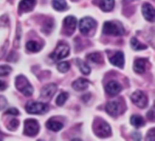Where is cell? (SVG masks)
Returning <instances> with one entry per match:
<instances>
[{"label": "cell", "mask_w": 155, "mask_h": 141, "mask_svg": "<svg viewBox=\"0 0 155 141\" xmlns=\"http://www.w3.org/2000/svg\"><path fill=\"white\" fill-rule=\"evenodd\" d=\"M102 33L104 35L123 36L125 33V30L121 23L106 21L103 25Z\"/></svg>", "instance_id": "obj_1"}, {"label": "cell", "mask_w": 155, "mask_h": 141, "mask_svg": "<svg viewBox=\"0 0 155 141\" xmlns=\"http://www.w3.org/2000/svg\"><path fill=\"white\" fill-rule=\"evenodd\" d=\"M15 87L25 96H31L33 93V88L24 75H18L15 79Z\"/></svg>", "instance_id": "obj_2"}, {"label": "cell", "mask_w": 155, "mask_h": 141, "mask_svg": "<svg viewBox=\"0 0 155 141\" xmlns=\"http://www.w3.org/2000/svg\"><path fill=\"white\" fill-rule=\"evenodd\" d=\"M26 111L29 114L34 115H43L48 112L49 107L48 104L42 102H36V101H29L26 104Z\"/></svg>", "instance_id": "obj_3"}, {"label": "cell", "mask_w": 155, "mask_h": 141, "mask_svg": "<svg viewBox=\"0 0 155 141\" xmlns=\"http://www.w3.org/2000/svg\"><path fill=\"white\" fill-rule=\"evenodd\" d=\"M39 125L35 119H28L24 121V133L29 137H34L39 133Z\"/></svg>", "instance_id": "obj_4"}, {"label": "cell", "mask_w": 155, "mask_h": 141, "mask_svg": "<svg viewBox=\"0 0 155 141\" xmlns=\"http://www.w3.org/2000/svg\"><path fill=\"white\" fill-rule=\"evenodd\" d=\"M70 54V48L68 45L64 43H60L55 48L54 52L51 53L49 57L54 61L60 60L64 57H68Z\"/></svg>", "instance_id": "obj_5"}, {"label": "cell", "mask_w": 155, "mask_h": 141, "mask_svg": "<svg viewBox=\"0 0 155 141\" xmlns=\"http://www.w3.org/2000/svg\"><path fill=\"white\" fill-rule=\"evenodd\" d=\"M131 100L133 104L141 109H145L148 106V98L142 91H136L131 95Z\"/></svg>", "instance_id": "obj_6"}, {"label": "cell", "mask_w": 155, "mask_h": 141, "mask_svg": "<svg viewBox=\"0 0 155 141\" xmlns=\"http://www.w3.org/2000/svg\"><path fill=\"white\" fill-rule=\"evenodd\" d=\"M96 26V22L93 18L90 17H86L80 21V33L83 35H88L89 32L95 28Z\"/></svg>", "instance_id": "obj_7"}, {"label": "cell", "mask_w": 155, "mask_h": 141, "mask_svg": "<svg viewBox=\"0 0 155 141\" xmlns=\"http://www.w3.org/2000/svg\"><path fill=\"white\" fill-rule=\"evenodd\" d=\"M95 133L98 137H107L111 134V128L107 122L101 120L95 125Z\"/></svg>", "instance_id": "obj_8"}, {"label": "cell", "mask_w": 155, "mask_h": 141, "mask_svg": "<svg viewBox=\"0 0 155 141\" xmlns=\"http://www.w3.org/2000/svg\"><path fill=\"white\" fill-rule=\"evenodd\" d=\"M105 91L107 95H109L110 96H116L122 91V86L118 82L110 81L106 85Z\"/></svg>", "instance_id": "obj_9"}, {"label": "cell", "mask_w": 155, "mask_h": 141, "mask_svg": "<svg viewBox=\"0 0 155 141\" xmlns=\"http://www.w3.org/2000/svg\"><path fill=\"white\" fill-rule=\"evenodd\" d=\"M57 85L54 83L52 84H48L47 85L44 86L41 91V98L44 99L50 100L54 94L57 91Z\"/></svg>", "instance_id": "obj_10"}, {"label": "cell", "mask_w": 155, "mask_h": 141, "mask_svg": "<svg viewBox=\"0 0 155 141\" xmlns=\"http://www.w3.org/2000/svg\"><path fill=\"white\" fill-rule=\"evenodd\" d=\"M77 18L74 16H68L64 20V27L68 35H71L74 33L77 27Z\"/></svg>", "instance_id": "obj_11"}, {"label": "cell", "mask_w": 155, "mask_h": 141, "mask_svg": "<svg viewBox=\"0 0 155 141\" xmlns=\"http://www.w3.org/2000/svg\"><path fill=\"white\" fill-rule=\"evenodd\" d=\"M105 110L107 114L113 117H116V116H119L120 113V105L117 101H110L107 104Z\"/></svg>", "instance_id": "obj_12"}, {"label": "cell", "mask_w": 155, "mask_h": 141, "mask_svg": "<svg viewBox=\"0 0 155 141\" xmlns=\"http://www.w3.org/2000/svg\"><path fill=\"white\" fill-rule=\"evenodd\" d=\"M142 14L147 21L153 22L154 21V8L149 3H144L142 8Z\"/></svg>", "instance_id": "obj_13"}, {"label": "cell", "mask_w": 155, "mask_h": 141, "mask_svg": "<svg viewBox=\"0 0 155 141\" xmlns=\"http://www.w3.org/2000/svg\"><path fill=\"white\" fill-rule=\"evenodd\" d=\"M36 5V0H21L19 3V11L21 13L31 11Z\"/></svg>", "instance_id": "obj_14"}, {"label": "cell", "mask_w": 155, "mask_h": 141, "mask_svg": "<svg viewBox=\"0 0 155 141\" xmlns=\"http://www.w3.org/2000/svg\"><path fill=\"white\" fill-rule=\"evenodd\" d=\"M110 62L115 66L123 68L125 63L124 60V54L122 51H117L113 57L110 58Z\"/></svg>", "instance_id": "obj_15"}, {"label": "cell", "mask_w": 155, "mask_h": 141, "mask_svg": "<svg viewBox=\"0 0 155 141\" xmlns=\"http://www.w3.org/2000/svg\"><path fill=\"white\" fill-rule=\"evenodd\" d=\"M89 80L86 79L80 78L76 80L75 82H74V83L72 84V87L74 90L77 91H82L86 90L89 87Z\"/></svg>", "instance_id": "obj_16"}, {"label": "cell", "mask_w": 155, "mask_h": 141, "mask_svg": "<svg viewBox=\"0 0 155 141\" xmlns=\"http://www.w3.org/2000/svg\"><path fill=\"white\" fill-rule=\"evenodd\" d=\"M147 60L143 58L136 59L133 64V69L137 73H143L146 69Z\"/></svg>", "instance_id": "obj_17"}, {"label": "cell", "mask_w": 155, "mask_h": 141, "mask_svg": "<svg viewBox=\"0 0 155 141\" xmlns=\"http://www.w3.org/2000/svg\"><path fill=\"white\" fill-rule=\"evenodd\" d=\"M64 125L61 122H58V121L52 120V119H50L46 123V128L48 129L51 130L53 131H59L60 130H61L63 128Z\"/></svg>", "instance_id": "obj_18"}, {"label": "cell", "mask_w": 155, "mask_h": 141, "mask_svg": "<svg viewBox=\"0 0 155 141\" xmlns=\"http://www.w3.org/2000/svg\"><path fill=\"white\" fill-rule=\"evenodd\" d=\"M130 123L136 128H139L141 127H143L145 125V122L143 118L139 115H133L131 116L130 119Z\"/></svg>", "instance_id": "obj_19"}, {"label": "cell", "mask_w": 155, "mask_h": 141, "mask_svg": "<svg viewBox=\"0 0 155 141\" xmlns=\"http://www.w3.org/2000/svg\"><path fill=\"white\" fill-rule=\"evenodd\" d=\"M114 7V0H101L100 8L103 11H110Z\"/></svg>", "instance_id": "obj_20"}, {"label": "cell", "mask_w": 155, "mask_h": 141, "mask_svg": "<svg viewBox=\"0 0 155 141\" xmlns=\"http://www.w3.org/2000/svg\"><path fill=\"white\" fill-rule=\"evenodd\" d=\"M130 45L132 48L135 51H140V50H145L148 48V46L144 44H142L136 37H133L130 41Z\"/></svg>", "instance_id": "obj_21"}, {"label": "cell", "mask_w": 155, "mask_h": 141, "mask_svg": "<svg viewBox=\"0 0 155 141\" xmlns=\"http://www.w3.org/2000/svg\"><path fill=\"white\" fill-rule=\"evenodd\" d=\"M26 48L28 51H31V52H37V51H40V49L42 48L40 44L38 43L36 41L30 40L28 41L26 44Z\"/></svg>", "instance_id": "obj_22"}, {"label": "cell", "mask_w": 155, "mask_h": 141, "mask_svg": "<svg viewBox=\"0 0 155 141\" xmlns=\"http://www.w3.org/2000/svg\"><path fill=\"white\" fill-rule=\"evenodd\" d=\"M77 64L78 66L79 69L81 71V72H83L84 75H89L91 72V68L89 67V66L88 64H86L84 61L81 60L80 59H77Z\"/></svg>", "instance_id": "obj_23"}, {"label": "cell", "mask_w": 155, "mask_h": 141, "mask_svg": "<svg viewBox=\"0 0 155 141\" xmlns=\"http://www.w3.org/2000/svg\"><path fill=\"white\" fill-rule=\"evenodd\" d=\"M52 6L55 10L61 11L67 8V2L65 0H52Z\"/></svg>", "instance_id": "obj_24"}, {"label": "cell", "mask_w": 155, "mask_h": 141, "mask_svg": "<svg viewBox=\"0 0 155 141\" xmlns=\"http://www.w3.org/2000/svg\"><path fill=\"white\" fill-rule=\"evenodd\" d=\"M87 57L89 60H91V61L95 63H102L103 61L102 55L98 52H95V53H92V54H89V55H87Z\"/></svg>", "instance_id": "obj_25"}, {"label": "cell", "mask_w": 155, "mask_h": 141, "mask_svg": "<svg viewBox=\"0 0 155 141\" xmlns=\"http://www.w3.org/2000/svg\"><path fill=\"white\" fill-rule=\"evenodd\" d=\"M68 97H69V95L67 92H62V93H61L58 96L57 100H56V104H57V105L60 106V107L63 106L67 101V100L68 99Z\"/></svg>", "instance_id": "obj_26"}, {"label": "cell", "mask_w": 155, "mask_h": 141, "mask_svg": "<svg viewBox=\"0 0 155 141\" xmlns=\"http://www.w3.org/2000/svg\"><path fill=\"white\" fill-rule=\"evenodd\" d=\"M70 67H71V65L69 64V63L67 61L61 62L60 63H58L57 66V69H58L59 72H67L70 69Z\"/></svg>", "instance_id": "obj_27"}, {"label": "cell", "mask_w": 155, "mask_h": 141, "mask_svg": "<svg viewBox=\"0 0 155 141\" xmlns=\"http://www.w3.org/2000/svg\"><path fill=\"white\" fill-rule=\"evenodd\" d=\"M12 67L8 65H2L0 66V76H6L9 75L10 72H12Z\"/></svg>", "instance_id": "obj_28"}, {"label": "cell", "mask_w": 155, "mask_h": 141, "mask_svg": "<svg viewBox=\"0 0 155 141\" xmlns=\"http://www.w3.org/2000/svg\"><path fill=\"white\" fill-rule=\"evenodd\" d=\"M53 21L52 20H48L47 21H45V23L44 24L43 28H42V31H44L45 33H49L51 31V30L53 29Z\"/></svg>", "instance_id": "obj_29"}, {"label": "cell", "mask_w": 155, "mask_h": 141, "mask_svg": "<svg viewBox=\"0 0 155 141\" xmlns=\"http://www.w3.org/2000/svg\"><path fill=\"white\" fill-rule=\"evenodd\" d=\"M19 126V121L16 119H14L9 122V125L8 126V129L11 130V131H15Z\"/></svg>", "instance_id": "obj_30"}, {"label": "cell", "mask_w": 155, "mask_h": 141, "mask_svg": "<svg viewBox=\"0 0 155 141\" xmlns=\"http://www.w3.org/2000/svg\"><path fill=\"white\" fill-rule=\"evenodd\" d=\"M154 137H155V134H154V128H151L149 131H148V134H147V140H154Z\"/></svg>", "instance_id": "obj_31"}, {"label": "cell", "mask_w": 155, "mask_h": 141, "mask_svg": "<svg viewBox=\"0 0 155 141\" xmlns=\"http://www.w3.org/2000/svg\"><path fill=\"white\" fill-rule=\"evenodd\" d=\"M5 114L12 115V116H18V115H19V111L16 108H10L5 112Z\"/></svg>", "instance_id": "obj_32"}, {"label": "cell", "mask_w": 155, "mask_h": 141, "mask_svg": "<svg viewBox=\"0 0 155 141\" xmlns=\"http://www.w3.org/2000/svg\"><path fill=\"white\" fill-rule=\"evenodd\" d=\"M7 106V101L3 96H0V110H3Z\"/></svg>", "instance_id": "obj_33"}, {"label": "cell", "mask_w": 155, "mask_h": 141, "mask_svg": "<svg viewBox=\"0 0 155 141\" xmlns=\"http://www.w3.org/2000/svg\"><path fill=\"white\" fill-rule=\"evenodd\" d=\"M147 117H148V119H150L151 121H154V110H150V111L148 113V114H147Z\"/></svg>", "instance_id": "obj_34"}, {"label": "cell", "mask_w": 155, "mask_h": 141, "mask_svg": "<svg viewBox=\"0 0 155 141\" xmlns=\"http://www.w3.org/2000/svg\"><path fill=\"white\" fill-rule=\"evenodd\" d=\"M6 88H7V85L5 82L1 81L0 80V91H2L5 90Z\"/></svg>", "instance_id": "obj_35"}, {"label": "cell", "mask_w": 155, "mask_h": 141, "mask_svg": "<svg viewBox=\"0 0 155 141\" xmlns=\"http://www.w3.org/2000/svg\"><path fill=\"white\" fill-rule=\"evenodd\" d=\"M133 138L137 140H141V134L139 132H134L133 133Z\"/></svg>", "instance_id": "obj_36"}, {"label": "cell", "mask_w": 155, "mask_h": 141, "mask_svg": "<svg viewBox=\"0 0 155 141\" xmlns=\"http://www.w3.org/2000/svg\"><path fill=\"white\" fill-rule=\"evenodd\" d=\"M124 1H126V2H133V1H134V0H124Z\"/></svg>", "instance_id": "obj_37"}]
</instances>
